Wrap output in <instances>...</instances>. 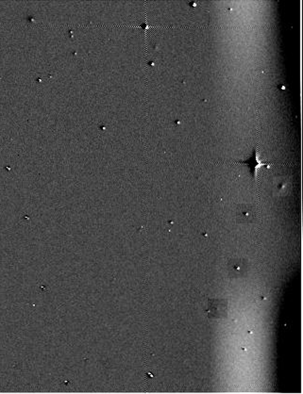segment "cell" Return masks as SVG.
Wrapping results in <instances>:
<instances>
[{"label": "cell", "instance_id": "cell-1", "mask_svg": "<svg viewBox=\"0 0 303 394\" xmlns=\"http://www.w3.org/2000/svg\"><path fill=\"white\" fill-rule=\"evenodd\" d=\"M239 164L246 165L248 167V169H249V172H250L251 175L253 177L256 176V173H257L259 168H261V167H268L269 166L268 164H264V163L261 162V160L259 159V154H258V151H257L256 147L253 149L252 154L250 155L246 160L239 162Z\"/></svg>", "mask_w": 303, "mask_h": 394}, {"label": "cell", "instance_id": "cell-2", "mask_svg": "<svg viewBox=\"0 0 303 394\" xmlns=\"http://www.w3.org/2000/svg\"><path fill=\"white\" fill-rule=\"evenodd\" d=\"M227 304L222 300H212L209 303L208 312L210 317L222 318L225 317L227 314Z\"/></svg>", "mask_w": 303, "mask_h": 394}]
</instances>
